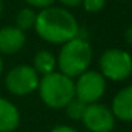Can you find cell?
<instances>
[{
	"instance_id": "cell-17",
	"label": "cell",
	"mask_w": 132,
	"mask_h": 132,
	"mask_svg": "<svg viewBox=\"0 0 132 132\" xmlns=\"http://www.w3.org/2000/svg\"><path fill=\"white\" fill-rule=\"evenodd\" d=\"M50 132H80V131H77L75 128H72V126H70V125L61 123V125H55Z\"/></svg>"
},
{
	"instance_id": "cell-9",
	"label": "cell",
	"mask_w": 132,
	"mask_h": 132,
	"mask_svg": "<svg viewBox=\"0 0 132 132\" xmlns=\"http://www.w3.org/2000/svg\"><path fill=\"white\" fill-rule=\"evenodd\" d=\"M109 108L118 121L132 122V84L121 88L114 95Z\"/></svg>"
},
{
	"instance_id": "cell-1",
	"label": "cell",
	"mask_w": 132,
	"mask_h": 132,
	"mask_svg": "<svg viewBox=\"0 0 132 132\" xmlns=\"http://www.w3.org/2000/svg\"><path fill=\"white\" fill-rule=\"evenodd\" d=\"M34 30L41 40L61 46L77 37L80 26L68 9L50 6L37 13Z\"/></svg>"
},
{
	"instance_id": "cell-16",
	"label": "cell",
	"mask_w": 132,
	"mask_h": 132,
	"mask_svg": "<svg viewBox=\"0 0 132 132\" xmlns=\"http://www.w3.org/2000/svg\"><path fill=\"white\" fill-rule=\"evenodd\" d=\"M60 2V4H63L64 9H74L82 4V0H57Z\"/></svg>"
},
{
	"instance_id": "cell-3",
	"label": "cell",
	"mask_w": 132,
	"mask_h": 132,
	"mask_svg": "<svg viewBox=\"0 0 132 132\" xmlns=\"http://www.w3.org/2000/svg\"><path fill=\"white\" fill-rule=\"evenodd\" d=\"M37 91L44 105L51 109H64V106L75 97L74 80L60 71L40 77Z\"/></svg>"
},
{
	"instance_id": "cell-13",
	"label": "cell",
	"mask_w": 132,
	"mask_h": 132,
	"mask_svg": "<svg viewBox=\"0 0 132 132\" xmlns=\"http://www.w3.org/2000/svg\"><path fill=\"white\" fill-rule=\"evenodd\" d=\"M85 108H87V104H84L82 101L77 100L75 97L72 98L65 106H64L67 117H68L70 119H72V121H81L82 119L84 112H85Z\"/></svg>"
},
{
	"instance_id": "cell-5",
	"label": "cell",
	"mask_w": 132,
	"mask_h": 132,
	"mask_svg": "<svg viewBox=\"0 0 132 132\" xmlns=\"http://www.w3.org/2000/svg\"><path fill=\"white\" fill-rule=\"evenodd\" d=\"M38 82L40 75L31 65L27 64H19L13 67L4 77V85L7 91L17 97H24L37 91Z\"/></svg>"
},
{
	"instance_id": "cell-14",
	"label": "cell",
	"mask_w": 132,
	"mask_h": 132,
	"mask_svg": "<svg viewBox=\"0 0 132 132\" xmlns=\"http://www.w3.org/2000/svg\"><path fill=\"white\" fill-rule=\"evenodd\" d=\"M106 0H82V4L87 13H98L105 7Z\"/></svg>"
},
{
	"instance_id": "cell-11",
	"label": "cell",
	"mask_w": 132,
	"mask_h": 132,
	"mask_svg": "<svg viewBox=\"0 0 132 132\" xmlns=\"http://www.w3.org/2000/svg\"><path fill=\"white\" fill-rule=\"evenodd\" d=\"M33 68L40 77L57 71V57L48 50H40L33 57Z\"/></svg>"
},
{
	"instance_id": "cell-18",
	"label": "cell",
	"mask_w": 132,
	"mask_h": 132,
	"mask_svg": "<svg viewBox=\"0 0 132 132\" xmlns=\"http://www.w3.org/2000/svg\"><path fill=\"white\" fill-rule=\"evenodd\" d=\"M123 40H125V43H128L132 46V27H128V29L123 31Z\"/></svg>"
},
{
	"instance_id": "cell-6",
	"label": "cell",
	"mask_w": 132,
	"mask_h": 132,
	"mask_svg": "<svg viewBox=\"0 0 132 132\" xmlns=\"http://www.w3.org/2000/svg\"><path fill=\"white\" fill-rule=\"evenodd\" d=\"M106 91V80L100 71L87 70L77 77L74 81L75 98L82 101L84 104L98 102Z\"/></svg>"
},
{
	"instance_id": "cell-2",
	"label": "cell",
	"mask_w": 132,
	"mask_h": 132,
	"mask_svg": "<svg viewBox=\"0 0 132 132\" xmlns=\"http://www.w3.org/2000/svg\"><path fill=\"white\" fill-rule=\"evenodd\" d=\"M92 47L85 38L77 36L75 38L61 44L57 55V68L70 78H77L89 68L92 63Z\"/></svg>"
},
{
	"instance_id": "cell-10",
	"label": "cell",
	"mask_w": 132,
	"mask_h": 132,
	"mask_svg": "<svg viewBox=\"0 0 132 132\" xmlns=\"http://www.w3.org/2000/svg\"><path fill=\"white\" fill-rule=\"evenodd\" d=\"M19 108L7 98L0 97V132H14L20 125Z\"/></svg>"
},
{
	"instance_id": "cell-20",
	"label": "cell",
	"mask_w": 132,
	"mask_h": 132,
	"mask_svg": "<svg viewBox=\"0 0 132 132\" xmlns=\"http://www.w3.org/2000/svg\"><path fill=\"white\" fill-rule=\"evenodd\" d=\"M2 12H3V2L0 0V14H2Z\"/></svg>"
},
{
	"instance_id": "cell-7",
	"label": "cell",
	"mask_w": 132,
	"mask_h": 132,
	"mask_svg": "<svg viewBox=\"0 0 132 132\" xmlns=\"http://www.w3.org/2000/svg\"><path fill=\"white\" fill-rule=\"evenodd\" d=\"M81 121L89 132H112L117 123L111 108L100 102L88 104Z\"/></svg>"
},
{
	"instance_id": "cell-8",
	"label": "cell",
	"mask_w": 132,
	"mask_h": 132,
	"mask_svg": "<svg viewBox=\"0 0 132 132\" xmlns=\"http://www.w3.org/2000/svg\"><path fill=\"white\" fill-rule=\"evenodd\" d=\"M26 44V34L16 26L0 29V55H12L19 53Z\"/></svg>"
},
{
	"instance_id": "cell-4",
	"label": "cell",
	"mask_w": 132,
	"mask_h": 132,
	"mask_svg": "<svg viewBox=\"0 0 132 132\" xmlns=\"http://www.w3.org/2000/svg\"><path fill=\"white\" fill-rule=\"evenodd\" d=\"M98 65L105 80L125 81L132 75V55L123 48H108L101 54Z\"/></svg>"
},
{
	"instance_id": "cell-15",
	"label": "cell",
	"mask_w": 132,
	"mask_h": 132,
	"mask_svg": "<svg viewBox=\"0 0 132 132\" xmlns=\"http://www.w3.org/2000/svg\"><path fill=\"white\" fill-rule=\"evenodd\" d=\"M27 4H29V7H31V9H38V10H43V9H47V7L50 6H54V3L57 2V0H24Z\"/></svg>"
},
{
	"instance_id": "cell-19",
	"label": "cell",
	"mask_w": 132,
	"mask_h": 132,
	"mask_svg": "<svg viewBox=\"0 0 132 132\" xmlns=\"http://www.w3.org/2000/svg\"><path fill=\"white\" fill-rule=\"evenodd\" d=\"M3 68H4V64H3V58H2V55H0V75H2V72H3Z\"/></svg>"
},
{
	"instance_id": "cell-12",
	"label": "cell",
	"mask_w": 132,
	"mask_h": 132,
	"mask_svg": "<svg viewBox=\"0 0 132 132\" xmlns=\"http://www.w3.org/2000/svg\"><path fill=\"white\" fill-rule=\"evenodd\" d=\"M36 17H37V12L34 9H31V7H24L16 16V27L20 29L21 31H27V30L34 29Z\"/></svg>"
}]
</instances>
